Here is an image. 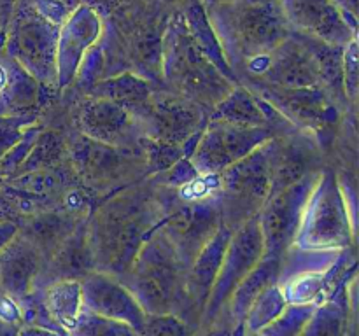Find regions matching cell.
I'll return each mask as SVG.
<instances>
[{"label": "cell", "mask_w": 359, "mask_h": 336, "mask_svg": "<svg viewBox=\"0 0 359 336\" xmlns=\"http://www.w3.org/2000/svg\"><path fill=\"white\" fill-rule=\"evenodd\" d=\"M161 217V202L142 188L125 186L102 200L88 216L95 270L121 280L158 230Z\"/></svg>", "instance_id": "1"}, {"label": "cell", "mask_w": 359, "mask_h": 336, "mask_svg": "<svg viewBox=\"0 0 359 336\" xmlns=\"http://www.w3.org/2000/svg\"><path fill=\"white\" fill-rule=\"evenodd\" d=\"M207 13L231 69L269 56L293 31L280 0H235Z\"/></svg>", "instance_id": "2"}, {"label": "cell", "mask_w": 359, "mask_h": 336, "mask_svg": "<svg viewBox=\"0 0 359 336\" xmlns=\"http://www.w3.org/2000/svg\"><path fill=\"white\" fill-rule=\"evenodd\" d=\"M161 83L167 90L196 102L209 112L235 86L196 44L181 13L163 28Z\"/></svg>", "instance_id": "3"}, {"label": "cell", "mask_w": 359, "mask_h": 336, "mask_svg": "<svg viewBox=\"0 0 359 336\" xmlns=\"http://www.w3.org/2000/svg\"><path fill=\"white\" fill-rule=\"evenodd\" d=\"M184 276L186 266L158 226L121 282L147 315L177 314L184 318Z\"/></svg>", "instance_id": "4"}, {"label": "cell", "mask_w": 359, "mask_h": 336, "mask_svg": "<svg viewBox=\"0 0 359 336\" xmlns=\"http://www.w3.org/2000/svg\"><path fill=\"white\" fill-rule=\"evenodd\" d=\"M354 241V219L347 192L330 170L318 174L304 206L293 247L300 251L340 252Z\"/></svg>", "instance_id": "5"}, {"label": "cell", "mask_w": 359, "mask_h": 336, "mask_svg": "<svg viewBox=\"0 0 359 336\" xmlns=\"http://www.w3.org/2000/svg\"><path fill=\"white\" fill-rule=\"evenodd\" d=\"M58 31L60 27L44 20L28 0H18L6 24L4 51L51 90H56Z\"/></svg>", "instance_id": "6"}, {"label": "cell", "mask_w": 359, "mask_h": 336, "mask_svg": "<svg viewBox=\"0 0 359 336\" xmlns=\"http://www.w3.org/2000/svg\"><path fill=\"white\" fill-rule=\"evenodd\" d=\"M270 144L272 140L217 174L223 224L230 230L258 216L272 195Z\"/></svg>", "instance_id": "7"}, {"label": "cell", "mask_w": 359, "mask_h": 336, "mask_svg": "<svg viewBox=\"0 0 359 336\" xmlns=\"http://www.w3.org/2000/svg\"><path fill=\"white\" fill-rule=\"evenodd\" d=\"M207 118L209 111L196 102L167 88H156L137 121L142 135L182 146L191 154L203 126L207 125Z\"/></svg>", "instance_id": "8"}, {"label": "cell", "mask_w": 359, "mask_h": 336, "mask_svg": "<svg viewBox=\"0 0 359 336\" xmlns=\"http://www.w3.org/2000/svg\"><path fill=\"white\" fill-rule=\"evenodd\" d=\"M223 224L219 195L193 200H174L163 206L160 231L177 252L182 265L188 268L200 248L212 238Z\"/></svg>", "instance_id": "9"}, {"label": "cell", "mask_w": 359, "mask_h": 336, "mask_svg": "<svg viewBox=\"0 0 359 336\" xmlns=\"http://www.w3.org/2000/svg\"><path fill=\"white\" fill-rule=\"evenodd\" d=\"M276 136L277 132L272 126H238L207 121L189 160L200 175H217Z\"/></svg>", "instance_id": "10"}, {"label": "cell", "mask_w": 359, "mask_h": 336, "mask_svg": "<svg viewBox=\"0 0 359 336\" xmlns=\"http://www.w3.org/2000/svg\"><path fill=\"white\" fill-rule=\"evenodd\" d=\"M263 255H265V241H263L258 216H255L235 227L231 233L216 284L210 290L209 301L203 308L198 326L212 322L219 315V312L226 307L235 287L248 276V273L258 265Z\"/></svg>", "instance_id": "11"}, {"label": "cell", "mask_w": 359, "mask_h": 336, "mask_svg": "<svg viewBox=\"0 0 359 336\" xmlns=\"http://www.w3.org/2000/svg\"><path fill=\"white\" fill-rule=\"evenodd\" d=\"M69 164L86 188H109L126 181L133 170L146 174L142 156L133 147H118L77 135L69 144Z\"/></svg>", "instance_id": "12"}, {"label": "cell", "mask_w": 359, "mask_h": 336, "mask_svg": "<svg viewBox=\"0 0 359 336\" xmlns=\"http://www.w3.org/2000/svg\"><path fill=\"white\" fill-rule=\"evenodd\" d=\"M248 88L272 105L291 126L304 132H323L339 121V102L323 86L286 90L249 80Z\"/></svg>", "instance_id": "13"}, {"label": "cell", "mask_w": 359, "mask_h": 336, "mask_svg": "<svg viewBox=\"0 0 359 336\" xmlns=\"http://www.w3.org/2000/svg\"><path fill=\"white\" fill-rule=\"evenodd\" d=\"M256 83L273 88H311L321 86L318 65L311 51L307 37L298 31H291L290 37L280 42L269 56L252 59L244 66Z\"/></svg>", "instance_id": "14"}, {"label": "cell", "mask_w": 359, "mask_h": 336, "mask_svg": "<svg viewBox=\"0 0 359 336\" xmlns=\"http://www.w3.org/2000/svg\"><path fill=\"white\" fill-rule=\"evenodd\" d=\"M316 178H318V172L307 175L297 184L273 192L259 210L258 220L266 255L284 258L294 245L302 216H304L305 202L311 195Z\"/></svg>", "instance_id": "15"}, {"label": "cell", "mask_w": 359, "mask_h": 336, "mask_svg": "<svg viewBox=\"0 0 359 336\" xmlns=\"http://www.w3.org/2000/svg\"><path fill=\"white\" fill-rule=\"evenodd\" d=\"M79 135L97 142L137 149L142 130L135 115L109 98L88 94L74 108Z\"/></svg>", "instance_id": "16"}, {"label": "cell", "mask_w": 359, "mask_h": 336, "mask_svg": "<svg viewBox=\"0 0 359 336\" xmlns=\"http://www.w3.org/2000/svg\"><path fill=\"white\" fill-rule=\"evenodd\" d=\"M104 21L91 7L81 4L67 16L56 44V90H67L76 80L84 56L102 41Z\"/></svg>", "instance_id": "17"}, {"label": "cell", "mask_w": 359, "mask_h": 336, "mask_svg": "<svg viewBox=\"0 0 359 336\" xmlns=\"http://www.w3.org/2000/svg\"><path fill=\"white\" fill-rule=\"evenodd\" d=\"M231 233H233V230H230L226 224H221L219 230L200 248L198 254L193 258V261L186 268L184 321L193 329L198 326L203 308H205L207 301H209L210 290H212L214 284H216L217 273H219L221 262H223Z\"/></svg>", "instance_id": "18"}, {"label": "cell", "mask_w": 359, "mask_h": 336, "mask_svg": "<svg viewBox=\"0 0 359 336\" xmlns=\"http://www.w3.org/2000/svg\"><path fill=\"white\" fill-rule=\"evenodd\" d=\"M81 289L84 312L126 322L140 332L147 314L121 280L95 270L81 280Z\"/></svg>", "instance_id": "19"}, {"label": "cell", "mask_w": 359, "mask_h": 336, "mask_svg": "<svg viewBox=\"0 0 359 336\" xmlns=\"http://www.w3.org/2000/svg\"><path fill=\"white\" fill-rule=\"evenodd\" d=\"M280 6L293 31L340 48L356 38V28L330 0H280Z\"/></svg>", "instance_id": "20"}, {"label": "cell", "mask_w": 359, "mask_h": 336, "mask_svg": "<svg viewBox=\"0 0 359 336\" xmlns=\"http://www.w3.org/2000/svg\"><path fill=\"white\" fill-rule=\"evenodd\" d=\"M51 88L39 83L0 48V118H34Z\"/></svg>", "instance_id": "21"}, {"label": "cell", "mask_w": 359, "mask_h": 336, "mask_svg": "<svg viewBox=\"0 0 359 336\" xmlns=\"http://www.w3.org/2000/svg\"><path fill=\"white\" fill-rule=\"evenodd\" d=\"M46 259L20 231L0 251V290L11 300H23L37 289Z\"/></svg>", "instance_id": "22"}, {"label": "cell", "mask_w": 359, "mask_h": 336, "mask_svg": "<svg viewBox=\"0 0 359 336\" xmlns=\"http://www.w3.org/2000/svg\"><path fill=\"white\" fill-rule=\"evenodd\" d=\"M91 272H95V259L86 217L49 255L37 287L56 280H83Z\"/></svg>", "instance_id": "23"}, {"label": "cell", "mask_w": 359, "mask_h": 336, "mask_svg": "<svg viewBox=\"0 0 359 336\" xmlns=\"http://www.w3.org/2000/svg\"><path fill=\"white\" fill-rule=\"evenodd\" d=\"M88 216L90 214H79L74 212V210H69L60 202L56 205L48 206V209L39 210V212L25 217L16 226L18 231L25 238H28L41 251L46 261H48V258L56 251V247Z\"/></svg>", "instance_id": "24"}, {"label": "cell", "mask_w": 359, "mask_h": 336, "mask_svg": "<svg viewBox=\"0 0 359 336\" xmlns=\"http://www.w3.org/2000/svg\"><path fill=\"white\" fill-rule=\"evenodd\" d=\"M279 112L242 83L235 84L209 112L207 121L230 122L238 126H272Z\"/></svg>", "instance_id": "25"}, {"label": "cell", "mask_w": 359, "mask_h": 336, "mask_svg": "<svg viewBox=\"0 0 359 336\" xmlns=\"http://www.w3.org/2000/svg\"><path fill=\"white\" fill-rule=\"evenodd\" d=\"M284 258H276V255H263L258 265L248 273L244 280L235 287L228 300L226 307L223 308L233 324L237 336L244 335V318L251 308L252 301L263 293L269 286L277 284L283 273Z\"/></svg>", "instance_id": "26"}, {"label": "cell", "mask_w": 359, "mask_h": 336, "mask_svg": "<svg viewBox=\"0 0 359 336\" xmlns=\"http://www.w3.org/2000/svg\"><path fill=\"white\" fill-rule=\"evenodd\" d=\"M272 163V195L314 174V150L302 139L276 136L270 144ZM270 195V196H272Z\"/></svg>", "instance_id": "27"}, {"label": "cell", "mask_w": 359, "mask_h": 336, "mask_svg": "<svg viewBox=\"0 0 359 336\" xmlns=\"http://www.w3.org/2000/svg\"><path fill=\"white\" fill-rule=\"evenodd\" d=\"M154 90H156V86H154L153 80L146 79V77L139 76L132 70H123V72L112 74V76H107L95 83L86 93L116 102L126 111L132 112L137 119L146 108Z\"/></svg>", "instance_id": "28"}, {"label": "cell", "mask_w": 359, "mask_h": 336, "mask_svg": "<svg viewBox=\"0 0 359 336\" xmlns=\"http://www.w3.org/2000/svg\"><path fill=\"white\" fill-rule=\"evenodd\" d=\"M42 301L56 328L69 336L84 314L81 280H56L39 287Z\"/></svg>", "instance_id": "29"}, {"label": "cell", "mask_w": 359, "mask_h": 336, "mask_svg": "<svg viewBox=\"0 0 359 336\" xmlns=\"http://www.w3.org/2000/svg\"><path fill=\"white\" fill-rule=\"evenodd\" d=\"M351 280L344 282L332 298L318 304L300 336H349V326L353 324L351 314L354 310L349 300Z\"/></svg>", "instance_id": "30"}, {"label": "cell", "mask_w": 359, "mask_h": 336, "mask_svg": "<svg viewBox=\"0 0 359 336\" xmlns=\"http://www.w3.org/2000/svg\"><path fill=\"white\" fill-rule=\"evenodd\" d=\"M181 14L182 18H184V23L186 27H188L189 34H191V37L196 41V44L205 51V55L212 59L214 65L219 69V72L223 74L226 79H230L231 83L237 84L238 77L235 76L233 69H231L230 63H228L226 55H224L223 51V46H221L219 37H217L216 30H214L212 23H210L209 13H207L202 0H189Z\"/></svg>", "instance_id": "31"}, {"label": "cell", "mask_w": 359, "mask_h": 336, "mask_svg": "<svg viewBox=\"0 0 359 336\" xmlns=\"http://www.w3.org/2000/svg\"><path fill=\"white\" fill-rule=\"evenodd\" d=\"M67 161H69V142H67V139L56 130L44 126L37 135V139H35L30 153L27 154L25 161L20 164V168H18L13 177L27 174V172L63 167Z\"/></svg>", "instance_id": "32"}, {"label": "cell", "mask_w": 359, "mask_h": 336, "mask_svg": "<svg viewBox=\"0 0 359 336\" xmlns=\"http://www.w3.org/2000/svg\"><path fill=\"white\" fill-rule=\"evenodd\" d=\"M286 304L287 298L280 284L277 282L269 286L252 301L251 308L244 318V332H259L284 310Z\"/></svg>", "instance_id": "33"}, {"label": "cell", "mask_w": 359, "mask_h": 336, "mask_svg": "<svg viewBox=\"0 0 359 336\" xmlns=\"http://www.w3.org/2000/svg\"><path fill=\"white\" fill-rule=\"evenodd\" d=\"M137 150L142 156L144 164H146V175H149V177L168 170L172 164H175L182 158H189L186 147L149 139L146 135H140L139 142H137Z\"/></svg>", "instance_id": "34"}, {"label": "cell", "mask_w": 359, "mask_h": 336, "mask_svg": "<svg viewBox=\"0 0 359 336\" xmlns=\"http://www.w3.org/2000/svg\"><path fill=\"white\" fill-rule=\"evenodd\" d=\"M316 303H287L270 324L259 331L263 336H300L314 315Z\"/></svg>", "instance_id": "35"}, {"label": "cell", "mask_w": 359, "mask_h": 336, "mask_svg": "<svg viewBox=\"0 0 359 336\" xmlns=\"http://www.w3.org/2000/svg\"><path fill=\"white\" fill-rule=\"evenodd\" d=\"M69 336H140L133 326L84 312Z\"/></svg>", "instance_id": "36"}, {"label": "cell", "mask_w": 359, "mask_h": 336, "mask_svg": "<svg viewBox=\"0 0 359 336\" xmlns=\"http://www.w3.org/2000/svg\"><path fill=\"white\" fill-rule=\"evenodd\" d=\"M195 329L177 314L147 315L140 336H193Z\"/></svg>", "instance_id": "37"}, {"label": "cell", "mask_w": 359, "mask_h": 336, "mask_svg": "<svg viewBox=\"0 0 359 336\" xmlns=\"http://www.w3.org/2000/svg\"><path fill=\"white\" fill-rule=\"evenodd\" d=\"M23 328L20 304L0 290V336H20Z\"/></svg>", "instance_id": "38"}, {"label": "cell", "mask_w": 359, "mask_h": 336, "mask_svg": "<svg viewBox=\"0 0 359 336\" xmlns=\"http://www.w3.org/2000/svg\"><path fill=\"white\" fill-rule=\"evenodd\" d=\"M344 93L346 100L356 102L358 97V41H351L344 48Z\"/></svg>", "instance_id": "39"}, {"label": "cell", "mask_w": 359, "mask_h": 336, "mask_svg": "<svg viewBox=\"0 0 359 336\" xmlns=\"http://www.w3.org/2000/svg\"><path fill=\"white\" fill-rule=\"evenodd\" d=\"M37 119L34 118H0V161L7 150L20 140L25 128Z\"/></svg>", "instance_id": "40"}, {"label": "cell", "mask_w": 359, "mask_h": 336, "mask_svg": "<svg viewBox=\"0 0 359 336\" xmlns=\"http://www.w3.org/2000/svg\"><path fill=\"white\" fill-rule=\"evenodd\" d=\"M193 336H237V331H235L226 312L221 310L212 322L196 326Z\"/></svg>", "instance_id": "41"}, {"label": "cell", "mask_w": 359, "mask_h": 336, "mask_svg": "<svg viewBox=\"0 0 359 336\" xmlns=\"http://www.w3.org/2000/svg\"><path fill=\"white\" fill-rule=\"evenodd\" d=\"M28 2L32 4V7H34L44 20L56 24V27H62L63 21H65L67 16L70 14V10L67 9V7L55 2V0H28Z\"/></svg>", "instance_id": "42"}, {"label": "cell", "mask_w": 359, "mask_h": 336, "mask_svg": "<svg viewBox=\"0 0 359 336\" xmlns=\"http://www.w3.org/2000/svg\"><path fill=\"white\" fill-rule=\"evenodd\" d=\"M353 28L358 27V0H330Z\"/></svg>", "instance_id": "43"}, {"label": "cell", "mask_w": 359, "mask_h": 336, "mask_svg": "<svg viewBox=\"0 0 359 336\" xmlns=\"http://www.w3.org/2000/svg\"><path fill=\"white\" fill-rule=\"evenodd\" d=\"M119 2L121 0H81V4L95 9L100 16L105 13H111L116 6H119Z\"/></svg>", "instance_id": "44"}, {"label": "cell", "mask_w": 359, "mask_h": 336, "mask_svg": "<svg viewBox=\"0 0 359 336\" xmlns=\"http://www.w3.org/2000/svg\"><path fill=\"white\" fill-rule=\"evenodd\" d=\"M20 336H65L63 332L55 331V329L39 328V326H23Z\"/></svg>", "instance_id": "45"}, {"label": "cell", "mask_w": 359, "mask_h": 336, "mask_svg": "<svg viewBox=\"0 0 359 336\" xmlns=\"http://www.w3.org/2000/svg\"><path fill=\"white\" fill-rule=\"evenodd\" d=\"M16 231L18 226L14 223H0V251H2L4 245L16 234Z\"/></svg>", "instance_id": "46"}, {"label": "cell", "mask_w": 359, "mask_h": 336, "mask_svg": "<svg viewBox=\"0 0 359 336\" xmlns=\"http://www.w3.org/2000/svg\"><path fill=\"white\" fill-rule=\"evenodd\" d=\"M18 0H0V10H2L4 14L7 16V20H9L11 13H13L14 6H16Z\"/></svg>", "instance_id": "47"}, {"label": "cell", "mask_w": 359, "mask_h": 336, "mask_svg": "<svg viewBox=\"0 0 359 336\" xmlns=\"http://www.w3.org/2000/svg\"><path fill=\"white\" fill-rule=\"evenodd\" d=\"M55 2L62 4V6L67 7V9H69L70 13H72L74 9H77V7L81 6V0H55Z\"/></svg>", "instance_id": "48"}, {"label": "cell", "mask_w": 359, "mask_h": 336, "mask_svg": "<svg viewBox=\"0 0 359 336\" xmlns=\"http://www.w3.org/2000/svg\"><path fill=\"white\" fill-rule=\"evenodd\" d=\"M231 2H235V0H202L205 9H210V7H216V6H224V4H231Z\"/></svg>", "instance_id": "49"}, {"label": "cell", "mask_w": 359, "mask_h": 336, "mask_svg": "<svg viewBox=\"0 0 359 336\" xmlns=\"http://www.w3.org/2000/svg\"><path fill=\"white\" fill-rule=\"evenodd\" d=\"M6 24H7V16L2 13V10H0V30H2V28H6Z\"/></svg>", "instance_id": "50"}, {"label": "cell", "mask_w": 359, "mask_h": 336, "mask_svg": "<svg viewBox=\"0 0 359 336\" xmlns=\"http://www.w3.org/2000/svg\"><path fill=\"white\" fill-rule=\"evenodd\" d=\"M242 336H263V335H259V332H244Z\"/></svg>", "instance_id": "51"}]
</instances>
